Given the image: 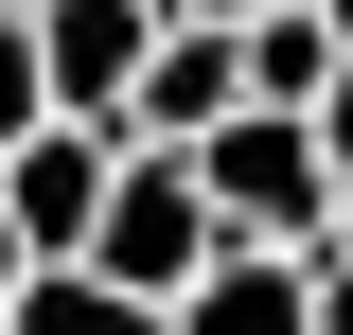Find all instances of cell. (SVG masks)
<instances>
[{"instance_id":"cell-1","label":"cell","mask_w":353,"mask_h":335,"mask_svg":"<svg viewBox=\"0 0 353 335\" xmlns=\"http://www.w3.org/2000/svg\"><path fill=\"white\" fill-rule=\"evenodd\" d=\"M194 176H212L230 247H318V230H336V141H318V106H230V124L194 141Z\"/></svg>"},{"instance_id":"cell-2","label":"cell","mask_w":353,"mask_h":335,"mask_svg":"<svg viewBox=\"0 0 353 335\" xmlns=\"http://www.w3.org/2000/svg\"><path fill=\"white\" fill-rule=\"evenodd\" d=\"M212 247H230V212H212V176H194V141H124V176H106V212H88V265L141 283V300H176Z\"/></svg>"},{"instance_id":"cell-3","label":"cell","mask_w":353,"mask_h":335,"mask_svg":"<svg viewBox=\"0 0 353 335\" xmlns=\"http://www.w3.org/2000/svg\"><path fill=\"white\" fill-rule=\"evenodd\" d=\"M106 176H124V124H88V106H53V124L0 159V194H18L36 265H88V212H106Z\"/></svg>"},{"instance_id":"cell-4","label":"cell","mask_w":353,"mask_h":335,"mask_svg":"<svg viewBox=\"0 0 353 335\" xmlns=\"http://www.w3.org/2000/svg\"><path fill=\"white\" fill-rule=\"evenodd\" d=\"M176 36V0H36V53H53V106H88V124H124L141 53Z\"/></svg>"},{"instance_id":"cell-5","label":"cell","mask_w":353,"mask_h":335,"mask_svg":"<svg viewBox=\"0 0 353 335\" xmlns=\"http://www.w3.org/2000/svg\"><path fill=\"white\" fill-rule=\"evenodd\" d=\"M230 106H248V36H230V18H194V0H176V36L141 53V88H124V141H212Z\"/></svg>"},{"instance_id":"cell-6","label":"cell","mask_w":353,"mask_h":335,"mask_svg":"<svg viewBox=\"0 0 353 335\" xmlns=\"http://www.w3.org/2000/svg\"><path fill=\"white\" fill-rule=\"evenodd\" d=\"M176 335H318V247H212L176 283Z\"/></svg>"},{"instance_id":"cell-7","label":"cell","mask_w":353,"mask_h":335,"mask_svg":"<svg viewBox=\"0 0 353 335\" xmlns=\"http://www.w3.org/2000/svg\"><path fill=\"white\" fill-rule=\"evenodd\" d=\"M18 335H176V300L106 283V265H36V283H18Z\"/></svg>"},{"instance_id":"cell-8","label":"cell","mask_w":353,"mask_h":335,"mask_svg":"<svg viewBox=\"0 0 353 335\" xmlns=\"http://www.w3.org/2000/svg\"><path fill=\"white\" fill-rule=\"evenodd\" d=\"M336 18H318V0H283V18H248V106H318V88H336Z\"/></svg>"},{"instance_id":"cell-9","label":"cell","mask_w":353,"mask_h":335,"mask_svg":"<svg viewBox=\"0 0 353 335\" xmlns=\"http://www.w3.org/2000/svg\"><path fill=\"white\" fill-rule=\"evenodd\" d=\"M53 124V53H36V0H0V159Z\"/></svg>"},{"instance_id":"cell-10","label":"cell","mask_w":353,"mask_h":335,"mask_svg":"<svg viewBox=\"0 0 353 335\" xmlns=\"http://www.w3.org/2000/svg\"><path fill=\"white\" fill-rule=\"evenodd\" d=\"M318 335H353V247H318Z\"/></svg>"},{"instance_id":"cell-11","label":"cell","mask_w":353,"mask_h":335,"mask_svg":"<svg viewBox=\"0 0 353 335\" xmlns=\"http://www.w3.org/2000/svg\"><path fill=\"white\" fill-rule=\"evenodd\" d=\"M318 141H336V176H353V53H336V88H318Z\"/></svg>"},{"instance_id":"cell-12","label":"cell","mask_w":353,"mask_h":335,"mask_svg":"<svg viewBox=\"0 0 353 335\" xmlns=\"http://www.w3.org/2000/svg\"><path fill=\"white\" fill-rule=\"evenodd\" d=\"M18 283H36V230H18V194H0V300H18Z\"/></svg>"},{"instance_id":"cell-13","label":"cell","mask_w":353,"mask_h":335,"mask_svg":"<svg viewBox=\"0 0 353 335\" xmlns=\"http://www.w3.org/2000/svg\"><path fill=\"white\" fill-rule=\"evenodd\" d=\"M194 18H230V36H248V18H283V0H194Z\"/></svg>"},{"instance_id":"cell-14","label":"cell","mask_w":353,"mask_h":335,"mask_svg":"<svg viewBox=\"0 0 353 335\" xmlns=\"http://www.w3.org/2000/svg\"><path fill=\"white\" fill-rule=\"evenodd\" d=\"M318 18H336V36H353V0H318Z\"/></svg>"},{"instance_id":"cell-15","label":"cell","mask_w":353,"mask_h":335,"mask_svg":"<svg viewBox=\"0 0 353 335\" xmlns=\"http://www.w3.org/2000/svg\"><path fill=\"white\" fill-rule=\"evenodd\" d=\"M0 335H18V300H0Z\"/></svg>"}]
</instances>
